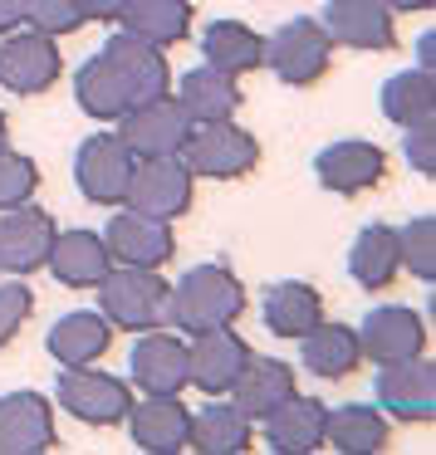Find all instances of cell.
I'll list each match as a JSON object with an SVG mask.
<instances>
[{
    "mask_svg": "<svg viewBox=\"0 0 436 455\" xmlns=\"http://www.w3.org/2000/svg\"><path fill=\"white\" fill-rule=\"evenodd\" d=\"M240 314H246V284L226 265H191L167 294V328L177 333L226 328Z\"/></svg>",
    "mask_w": 436,
    "mask_h": 455,
    "instance_id": "cell-1",
    "label": "cell"
},
{
    "mask_svg": "<svg viewBox=\"0 0 436 455\" xmlns=\"http://www.w3.org/2000/svg\"><path fill=\"white\" fill-rule=\"evenodd\" d=\"M99 314L113 328L128 333H148V328H167V294L172 284L157 269H138V265H113L99 279Z\"/></svg>",
    "mask_w": 436,
    "mask_h": 455,
    "instance_id": "cell-2",
    "label": "cell"
},
{
    "mask_svg": "<svg viewBox=\"0 0 436 455\" xmlns=\"http://www.w3.org/2000/svg\"><path fill=\"white\" fill-rule=\"evenodd\" d=\"M182 162H187L191 177H211V181H240L255 172L260 162V142L250 128H240L236 118L226 123H197L182 148Z\"/></svg>",
    "mask_w": 436,
    "mask_h": 455,
    "instance_id": "cell-3",
    "label": "cell"
},
{
    "mask_svg": "<svg viewBox=\"0 0 436 455\" xmlns=\"http://www.w3.org/2000/svg\"><path fill=\"white\" fill-rule=\"evenodd\" d=\"M265 64L289 89H314L334 64V40L319 20L299 15V20H285L275 35H265Z\"/></svg>",
    "mask_w": 436,
    "mask_h": 455,
    "instance_id": "cell-4",
    "label": "cell"
},
{
    "mask_svg": "<svg viewBox=\"0 0 436 455\" xmlns=\"http://www.w3.org/2000/svg\"><path fill=\"white\" fill-rule=\"evenodd\" d=\"M133 167H138V157L128 152V142L118 132H93L74 152V181H79L84 201H93V206H123Z\"/></svg>",
    "mask_w": 436,
    "mask_h": 455,
    "instance_id": "cell-5",
    "label": "cell"
},
{
    "mask_svg": "<svg viewBox=\"0 0 436 455\" xmlns=\"http://www.w3.org/2000/svg\"><path fill=\"white\" fill-rule=\"evenodd\" d=\"M373 406L402 426H426L436 416V367L432 357H407V363L377 367Z\"/></svg>",
    "mask_w": 436,
    "mask_h": 455,
    "instance_id": "cell-6",
    "label": "cell"
},
{
    "mask_svg": "<svg viewBox=\"0 0 436 455\" xmlns=\"http://www.w3.org/2000/svg\"><path fill=\"white\" fill-rule=\"evenodd\" d=\"M60 406L84 426H123L133 406V387L113 372H99V367H64L60 372V387H54Z\"/></svg>",
    "mask_w": 436,
    "mask_h": 455,
    "instance_id": "cell-7",
    "label": "cell"
},
{
    "mask_svg": "<svg viewBox=\"0 0 436 455\" xmlns=\"http://www.w3.org/2000/svg\"><path fill=\"white\" fill-rule=\"evenodd\" d=\"M191 191H197V177L187 172L182 157H142L133 167L123 206L142 211V216H157V220H182L191 211Z\"/></svg>",
    "mask_w": 436,
    "mask_h": 455,
    "instance_id": "cell-8",
    "label": "cell"
},
{
    "mask_svg": "<svg viewBox=\"0 0 436 455\" xmlns=\"http://www.w3.org/2000/svg\"><path fill=\"white\" fill-rule=\"evenodd\" d=\"M118 138L128 142L133 157H182V148H187L191 138V118L182 113V103L172 99V93H162V99L152 103H138V108H128L118 118Z\"/></svg>",
    "mask_w": 436,
    "mask_h": 455,
    "instance_id": "cell-9",
    "label": "cell"
},
{
    "mask_svg": "<svg viewBox=\"0 0 436 455\" xmlns=\"http://www.w3.org/2000/svg\"><path fill=\"white\" fill-rule=\"evenodd\" d=\"M250 343L236 333V328H206V333H191L187 343V387L206 396H226L236 387V377L246 372L250 363Z\"/></svg>",
    "mask_w": 436,
    "mask_h": 455,
    "instance_id": "cell-10",
    "label": "cell"
},
{
    "mask_svg": "<svg viewBox=\"0 0 436 455\" xmlns=\"http://www.w3.org/2000/svg\"><path fill=\"white\" fill-rule=\"evenodd\" d=\"M64 74L60 44L40 30H11L5 44H0V84L20 99H35V93H50Z\"/></svg>",
    "mask_w": 436,
    "mask_h": 455,
    "instance_id": "cell-11",
    "label": "cell"
},
{
    "mask_svg": "<svg viewBox=\"0 0 436 455\" xmlns=\"http://www.w3.org/2000/svg\"><path fill=\"white\" fill-rule=\"evenodd\" d=\"M54 216L35 201H20V206L0 211V269L5 275H35L44 269L50 259V245H54Z\"/></svg>",
    "mask_w": 436,
    "mask_h": 455,
    "instance_id": "cell-12",
    "label": "cell"
},
{
    "mask_svg": "<svg viewBox=\"0 0 436 455\" xmlns=\"http://www.w3.org/2000/svg\"><path fill=\"white\" fill-rule=\"evenodd\" d=\"M99 54L109 60V69L118 74V84H123V93H128L133 108H138V103L162 99V93H172V69H167V54H162L157 44H148V40H138V35L118 30Z\"/></svg>",
    "mask_w": 436,
    "mask_h": 455,
    "instance_id": "cell-13",
    "label": "cell"
},
{
    "mask_svg": "<svg viewBox=\"0 0 436 455\" xmlns=\"http://www.w3.org/2000/svg\"><path fill=\"white\" fill-rule=\"evenodd\" d=\"M314 177H319V187L334 191V196H363V191L383 187L387 152L377 148V142H363V138L328 142L314 157Z\"/></svg>",
    "mask_w": 436,
    "mask_h": 455,
    "instance_id": "cell-14",
    "label": "cell"
},
{
    "mask_svg": "<svg viewBox=\"0 0 436 455\" xmlns=\"http://www.w3.org/2000/svg\"><path fill=\"white\" fill-rule=\"evenodd\" d=\"M358 347L367 363L387 367V363H407V357L426 353V318L416 308L402 304H383L358 323Z\"/></svg>",
    "mask_w": 436,
    "mask_h": 455,
    "instance_id": "cell-15",
    "label": "cell"
},
{
    "mask_svg": "<svg viewBox=\"0 0 436 455\" xmlns=\"http://www.w3.org/2000/svg\"><path fill=\"white\" fill-rule=\"evenodd\" d=\"M319 25L328 30V40L348 50H397V11H387V0H328Z\"/></svg>",
    "mask_w": 436,
    "mask_h": 455,
    "instance_id": "cell-16",
    "label": "cell"
},
{
    "mask_svg": "<svg viewBox=\"0 0 436 455\" xmlns=\"http://www.w3.org/2000/svg\"><path fill=\"white\" fill-rule=\"evenodd\" d=\"M128 377L142 396H182V387H187V343L167 328L138 333L128 357Z\"/></svg>",
    "mask_w": 436,
    "mask_h": 455,
    "instance_id": "cell-17",
    "label": "cell"
},
{
    "mask_svg": "<svg viewBox=\"0 0 436 455\" xmlns=\"http://www.w3.org/2000/svg\"><path fill=\"white\" fill-rule=\"evenodd\" d=\"M60 445L54 402L44 392H5L0 396V455H44Z\"/></svg>",
    "mask_w": 436,
    "mask_h": 455,
    "instance_id": "cell-18",
    "label": "cell"
},
{
    "mask_svg": "<svg viewBox=\"0 0 436 455\" xmlns=\"http://www.w3.org/2000/svg\"><path fill=\"white\" fill-rule=\"evenodd\" d=\"M103 245H109L113 265H138V269H162L177 250L172 220L142 216V211H118L103 226Z\"/></svg>",
    "mask_w": 436,
    "mask_h": 455,
    "instance_id": "cell-19",
    "label": "cell"
},
{
    "mask_svg": "<svg viewBox=\"0 0 436 455\" xmlns=\"http://www.w3.org/2000/svg\"><path fill=\"white\" fill-rule=\"evenodd\" d=\"M128 435L138 451L148 455H177L187 451V431H191V411L182 406V396H142L128 406Z\"/></svg>",
    "mask_w": 436,
    "mask_h": 455,
    "instance_id": "cell-20",
    "label": "cell"
},
{
    "mask_svg": "<svg viewBox=\"0 0 436 455\" xmlns=\"http://www.w3.org/2000/svg\"><path fill=\"white\" fill-rule=\"evenodd\" d=\"M324 416L328 406L319 396H289L265 416V445L279 455H314L324 445Z\"/></svg>",
    "mask_w": 436,
    "mask_h": 455,
    "instance_id": "cell-21",
    "label": "cell"
},
{
    "mask_svg": "<svg viewBox=\"0 0 436 455\" xmlns=\"http://www.w3.org/2000/svg\"><path fill=\"white\" fill-rule=\"evenodd\" d=\"M177 103H182V113L191 118V128H197V123L236 118L240 103H246V93H240V84L230 79V74L211 69V64H197V69H187L177 79Z\"/></svg>",
    "mask_w": 436,
    "mask_h": 455,
    "instance_id": "cell-22",
    "label": "cell"
},
{
    "mask_svg": "<svg viewBox=\"0 0 436 455\" xmlns=\"http://www.w3.org/2000/svg\"><path fill=\"white\" fill-rule=\"evenodd\" d=\"M44 269H54V279L64 289H93L113 269V255L103 245V235H93V230H60Z\"/></svg>",
    "mask_w": 436,
    "mask_h": 455,
    "instance_id": "cell-23",
    "label": "cell"
},
{
    "mask_svg": "<svg viewBox=\"0 0 436 455\" xmlns=\"http://www.w3.org/2000/svg\"><path fill=\"white\" fill-rule=\"evenodd\" d=\"M250 416L240 411L236 402H216L206 396L197 416H191V431H187V451H201V455H246L255 445V431H250Z\"/></svg>",
    "mask_w": 436,
    "mask_h": 455,
    "instance_id": "cell-24",
    "label": "cell"
},
{
    "mask_svg": "<svg viewBox=\"0 0 436 455\" xmlns=\"http://www.w3.org/2000/svg\"><path fill=\"white\" fill-rule=\"evenodd\" d=\"M299 367H309L314 377H324V382H343V377H353L358 367H363V347H358V328L348 323H314L304 338H299Z\"/></svg>",
    "mask_w": 436,
    "mask_h": 455,
    "instance_id": "cell-25",
    "label": "cell"
},
{
    "mask_svg": "<svg viewBox=\"0 0 436 455\" xmlns=\"http://www.w3.org/2000/svg\"><path fill=\"white\" fill-rule=\"evenodd\" d=\"M44 347H50V357L60 367H89L113 347V323L103 314H93V308H74V314H64L50 328Z\"/></svg>",
    "mask_w": 436,
    "mask_h": 455,
    "instance_id": "cell-26",
    "label": "cell"
},
{
    "mask_svg": "<svg viewBox=\"0 0 436 455\" xmlns=\"http://www.w3.org/2000/svg\"><path fill=\"white\" fill-rule=\"evenodd\" d=\"M295 392H299V377L289 363H279V357H250L246 372L230 387V402H236L250 421H265V416L275 411L279 402H289Z\"/></svg>",
    "mask_w": 436,
    "mask_h": 455,
    "instance_id": "cell-27",
    "label": "cell"
},
{
    "mask_svg": "<svg viewBox=\"0 0 436 455\" xmlns=\"http://www.w3.org/2000/svg\"><path fill=\"white\" fill-rule=\"evenodd\" d=\"M260 318L275 338H304L314 323H324V294L304 279H279L260 299Z\"/></svg>",
    "mask_w": 436,
    "mask_h": 455,
    "instance_id": "cell-28",
    "label": "cell"
},
{
    "mask_svg": "<svg viewBox=\"0 0 436 455\" xmlns=\"http://www.w3.org/2000/svg\"><path fill=\"white\" fill-rule=\"evenodd\" d=\"M348 275H353L358 289H387L397 275H402V250H397V226H363L353 235V250H348Z\"/></svg>",
    "mask_w": 436,
    "mask_h": 455,
    "instance_id": "cell-29",
    "label": "cell"
},
{
    "mask_svg": "<svg viewBox=\"0 0 436 455\" xmlns=\"http://www.w3.org/2000/svg\"><path fill=\"white\" fill-rule=\"evenodd\" d=\"M201 54H206L211 69L240 79V74L265 69V35H255L240 20H211L206 35H201Z\"/></svg>",
    "mask_w": 436,
    "mask_h": 455,
    "instance_id": "cell-30",
    "label": "cell"
},
{
    "mask_svg": "<svg viewBox=\"0 0 436 455\" xmlns=\"http://www.w3.org/2000/svg\"><path fill=\"white\" fill-rule=\"evenodd\" d=\"M392 435L387 416L367 402H348V406H334L324 416V441L334 445L338 455H377Z\"/></svg>",
    "mask_w": 436,
    "mask_h": 455,
    "instance_id": "cell-31",
    "label": "cell"
},
{
    "mask_svg": "<svg viewBox=\"0 0 436 455\" xmlns=\"http://www.w3.org/2000/svg\"><path fill=\"white\" fill-rule=\"evenodd\" d=\"M383 103V118L392 128H422V123H436V84L432 69H402L383 84L377 93Z\"/></svg>",
    "mask_w": 436,
    "mask_h": 455,
    "instance_id": "cell-32",
    "label": "cell"
},
{
    "mask_svg": "<svg viewBox=\"0 0 436 455\" xmlns=\"http://www.w3.org/2000/svg\"><path fill=\"white\" fill-rule=\"evenodd\" d=\"M118 20L128 35L167 50V44H182L191 35V0H128V11Z\"/></svg>",
    "mask_w": 436,
    "mask_h": 455,
    "instance_id": "cell-33",
    "label": "cell"
},
{
    "mask_svg": "<svg viewBox=\"0 0 436 455\" xmlns=\"http://www.w3.org/2000/svg\"><path fill=\"white\" fill-rule=\"evenodd\" d=\"M74 99H79V108L89 113L93 123H118L123 113L133 108L123 84H118V74L109 69L103 54H93V60L79 64V74H74Z\"/></svg>",
    "mask_w": 436,
    "mask_h": 455,
    "instance_id": "cell-34",
    "label": "cell"
},
{
    "mask_svg": "<svg viewBox=\"0 0 436 455\" xmlns=\"http://www.w3.org/2000/svg\"><path fill=\"white\" fill-rule=\"evenodd\" d=\"M397 250H402V269H412L422 284H432L436 279V220L426 211L397 230Z\"/></svg>",
    "mask_w": 436,
    "mask_h": 455,
    "instance_id": "cell-35",
    "label": "cell"
},
{
    "mask_svg": "<svg viewBox=\"0 0 436 455\" xmlns=\"http://www.w3.org/2000/svg\"><path fill=\"white\" fill-rule=\"evenodd\" d=\"M20 25L50 35V40H64V35L84 30V5L79 0H20Z\"/></svg>",
    "mask_w": 436,
    "mask_h": 455,
    "instance_id": "cell-36",
    "label": "cell"
},
{
    "mask_svg": "<svg viewBox=\"0 0 436 455\" xmlns=\"http://www.w3.org/2000/svg\"><path fill=\"white\" fill-rule=\"evenodd\" d=\"M35 191H40V167H35V157H25V152H0V211L20 206V201H35Z\"/></svg>",
    "mask_w": 436,
    "mask_h": 455,
    "instance_id": "cell-37",
    "label": "cell"
},
{
    "mask_svg": "<svg viewBox=\"0 0 436 455\" xmlns=\"http://www.w3.org/2000/svg\"><path fill=\"white\" fill-rule=\"evenodd\" d=\"M35 314V294H30V284H25L20 275H11L5 284H0V353L20 338V328H25V318Z\"/></svg>",
    "mask_w": 436,
    "mask_h": 455,
    "instance_id": "cell-38",
    "label": "cell"
},
{
    "mask_svg": "<svg viewBox=\"0 0 436 455\" xmlns=\"http://www.w3.org/2000/svg\"><path fill=\"white\" fill-rule=\"evenodd\" d=\"M402 157L416 177H436V123L402 128Z\"/></svg>",
    "mask_w": 436,
    "mask_h": 455,
    "instance_id": "cell-39",
    "label": "cell"
},
{
    "mask_svg": "<svg viewBox=\"0 0 436 455\" xmlns=\"http://www.w3.org/2000/svg\"><path fill=\"white\" fill-rule=\"evenodd\" d=\"M84 5V20H118L128 11V0H79Z\"/></svg>",
    "mask_w": 436,
    "mask_h": 455,
    "instance_id": "cell-40",
    "label": "cell"
},
{
    "mask_svg": "<svg viewBox=\"0 0 436 455\" xmlns=\"http://www.w3.org/2000/svg\"><path fill=\"white\" fill-rule=\"evenodd\" d=\"M20 25V0H0V35H11Z\"/></svg>",
    "mask_w": 436,
    "mask_h": 455,
    "instance_id": "cell-41",
    "label": "cell"
},
{
    "mask_svg": "<svg viewBox=\"0 0 436 455\" xmlns=\"http://www.w3.org/2000/svg\"><path fill=\"white\" fill-rule=\"evenodd\" d=\"M387 11H407V15H416V11H432V0H387Z\"/></svg>",
    "mask_w": 436,
    "mask_h": 455,
    "instance_id": "cell-42",
    "label": "cell"
},
{
    "mask_svg": "<svg viewBox=\"0 0 436 455\" xmlns=\"http://www.w3.org/2000/svg\"><path fill=\"white\" fill-rule=\"evenodd\" d=\"M416 69H432V35H422V44H416Z\"/></svg>",
    "mask_w": 436,
    "mask_h": 455,
    "instance_id": "cell-43",
    "label": "cell"
},
{
    "mask_svg": "<svg viewBox=\"0 0 436 455\" xmlns=\"http://www.w3.org/2000/svg\"><path fill=\"white\" fill-rule=\"evenodd\" d=\"M11 148V118H5V113H0V152Z\"/></svg>",
    "mask_w": 436,
    "mask_h": 455,
    "instance_id": "cell-44",
    "label": "cell"
}]
</instances>
